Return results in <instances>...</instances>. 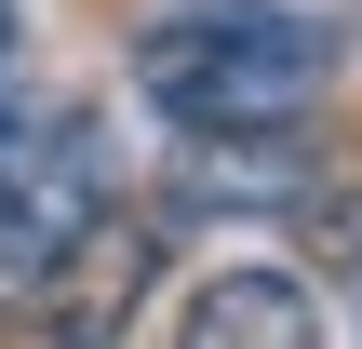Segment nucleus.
Instances as JSON below:
<instances>
[{
	"instance_id": "obj_4",
	"label": "nucleus",
	"mask_w": 362,
	"mask_h": 349,
	"mask_svg": "<svg viewBox=\"0 0 362 349\" xmlns=\"http://www.w3.org/2000/svg\"><path fill=\"white\" fill-rule=\"evenodd\" d=\"M188 202H309V148L255 135V161H188Z\"/></svg>"
},
{
	"instance_id": "obj_3",
	"label": "nucleus",
	"mask_w": 362,
	"mask_h": 349,
	"mask_svg": "<svg viewBox=\"0 0 362 349\" xmlns=\"http://www.w3.org/2000/svg\"><path fill=\"white\" fill-rule=\"evenodd\" d=\"M175 349H336V336H322L309 269H282V256H228V269H202V282H188Z\"/></svg>"
},
{
	"instance_id": "obj_2",
	"label": "nucleus",
	"mask_w": 362,
	"mask_h": 349,
	"mask_svg": "<svg viewBox=\"0 0 362 349\" xmlns=\"http://www.w3.org/2000/svg\"><path fill=\"white\" fill-rule=\"evenodd\" d=\"M94 242H107V148H94V121L0 81V282L54 296Z\"/></svg>"
},
{
	"instance_id": "obj_1",
	"label": "nucleus",
	"mask_w": 362,
	"mask_h": 349,
	"mask_svg": "<svg viewBox=\"0 0 362 349\" xmlns=\"http://www.w3.org/2000/svg\"><path fill=\"white\" fill-rule=\"evenodd\" d=\"M336 81V40L282 0H215V13H161L134 40V94L175 135H296Z\"/></svg>"
},
{
	"instance_id": "obj_5",
	"label": "nucleus",
	"mask_w": 362,
	"mask_h": 349,
	"mask_svg": "<svg viewBox=\"0 0 362 349\" xmlns=\"http://www.w3.org/2000/svg\"><path fill=\"white\" fill-rule=\"evenodd\" d=\"M13 54H27V13H13V0H0V81H13Z\"/></svg>"
}]
</instances>
